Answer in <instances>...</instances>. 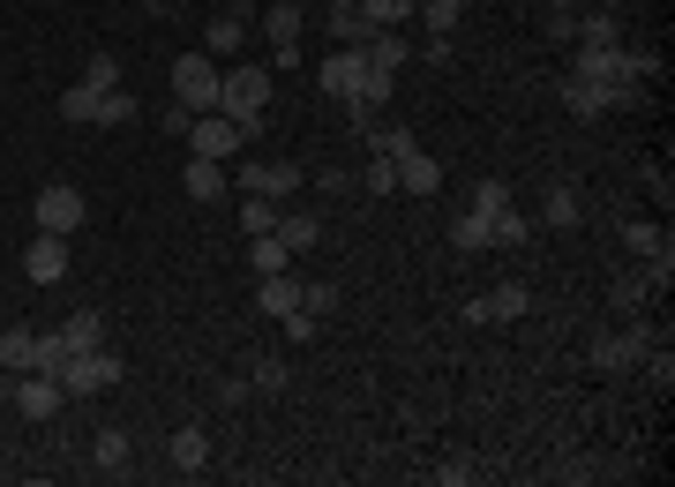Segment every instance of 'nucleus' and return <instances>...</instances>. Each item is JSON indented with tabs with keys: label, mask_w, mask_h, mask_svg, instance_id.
<instances>
[{
	"label": "nucleus",
	"mask_w": 675,
	"mask_h": 487,
	"mask_svg": "<svg viewBox=\"0 0 675 487\" xmlns=\"http://www.w3.org/2000/svg\"><path fill=\"white\" fill-rule=\"evenodd\" d=\"M263 106H270V68H263V60H233V68L218 76V113L241 128V143L263 128Z\"/></svg>",
	"instance_id": "nucleus-1"
},
{
	"label": "nucleus",
	"mask_w": 675,
	"mask_h": 487,
	"mask_svg": "<svg viewBox=\"0 0 675 487\" xmlns=\"http://www.w3.org/2000/svg\"><path fill=\"white\" fill-rule=\"evenodd\" d=\"M218 68L211 53H180L173 60V106H188V113H218Z\"/></svg>",
	"instance_id": "nucleus-2"
},
{
	"label": "nucleus",
	"mask_w": 675,
	"mask_h": 487,
	"mask_svg": "<svg viewBox=\"0 0 675 487\" xmlns=\"http://www.w3.org/2000/svg\"><path fill=\"white\" fill-rule=\"evenodd\" d=\"M31 218H38V233L76 241V233H84V218H90V203H84V188H68V180H45L38 203H31Z\"/></svg>",
	"instance_id": "nucleus-3"
},
{
	"label": "nucleus",
	"mask_w": 675,
	"mask_h": 487,
	"mask_svg": "<svg viewBox=\"0 0 675 487\" xmlns=\"http://www.w3.org/2000/svg\"><path fill=\"white\" fill-rule=\"evenodd\" d=\"M53 375H60V390H68V398H98V390H113V383H121V361H113L106 345H90V353H68Z\"/></svg>",
	"instance_id": "nucleus-4"
},
{
	"label": "nucleus",
	"mask_w": 675,
	"mask_h": 487,
	"mask_svg": "<svg viewBox=\"0 0 675 487\" xmlns=\"http://www.w3.org/2000/svg\"><path fill=\"white\" fill-rule=\"evenodd\" d=\"M241 196H270V203H286V196H300V165H270V158H241Z\"/></svg>",
	"instance_id": "nucleus-5"
},
{
	"label": "nucleus",
	"mask_w": 675,
	"mask_h": 487,
	"mask_svg": "<svg viewBox=\"0 0 675 487\" xmlns=\"http://www.w3.org/2000/svg\"><path fill=\"white\" fill-rule=\"evenodd\" d=\"M645 353H653V330H645V323L631 316V330H616V337H593V353H586V361L600 367V375H616V367L645 361Z\"/></svg>",
	"instance_id": "nucleus-6"
},
{
	"label": "nucleus",
	"mask_w": 675,
	"mask_h": 487,
	"mask_svg": "<svg viewBox=\"0 0 675 487\" xmlns=\"http://www.w3.org/2000/svg\"><path fill=\"white\" fill-rule=\"evenodd\" d=\"M188 151H196V158H233V151H241V128L225 121V113H196V121H188Z\"/></svg>",
	"instance_id": "nucleus-7"
},
{
	"label": "nucleus",
	"mask_w": 675,
	"mask_h": 487,
	"mask_svg": "<svg viewBox=\"0 0 675 487\" xmlns=\"http://www.w3.org/2000/svg\"><path fill=\"white\" fill-rule=\"evenodd\" d=\"M68 263H76V255H68L60 233H38V241L23 247V278H31V285H60V278H68Z\"/></svg>",
	"instance_id": "nucleus-8"
},
{
	"label": "nucleus",
	"mask_w": 675,
	"mask_h": 487,
	"mask_svg": "<svg viewBox=\"0 0 675 487\" xmlns=\"http://www.w3.org/2000/svg\"><path fill=\"white\" fill-rule=\"evenodd\" d=\"M60 398H68V390H60V375H45V367H31V375L15 383V412H23V420H53Z\"/></svg>",
	"instance_id": "nucleus-9"
},
{
	"label": "nucleus",
	"mask_w": 675,
	"mask_h": 487,
	"mask_svg": "<svg viewBox=\"0 0 675 487\" xmlns=\"http://www.w3.org/2000/svg\"><path fill=\"white\" fill-rule=\"evenodd\" d=\"M241 45H248V8H218L211 31H203V53L225 60V53H241Z\"/></svg>",
	"instance_id": "nucleus-10"
},
{
	"label": "nucleus",
	"mask_w": 675,
	"mask_h": 487,
	"mask_svg": "<svg viewBox=\"0 0 675 487\" xmlns=\"http://www.w3.org/2000/svg\"><path fill=\"white\" fill-rule=\"evenodd\" d=\"M255 308H263L270 323H286V316L300 308V278H294V270H270V278L255 285Z\"/></svg>",
	"instance_id": "nucleus-11"
},
{
	"label": "nucleus",
	"mask_w": 675,
	"mask_h": 487,
	"mask_svg": "<svg viewBox=\"0 0 675 487\" xmlns=\"http://www.w3.org/2000/svg\"><path fill=\"white\" fill-rule=\"evenodd\" d=\"M361 68H368V60H361V45H338L331 60L316 68V82H323L331 98H353V82H361Z\"/></svg>",
	"instance_id": "nucleus-12"
},
{
	"label": "nucleus",
	"mask_w": 675,
	"mask_h": 487,
	"mask_svg": "<svg viewBox=\"0 0 675 487\" xmlns=\"http://www.w3.org/2000/svg\"><path fill=\"white\" fill-rule=\"evenodd\" d=\"M398 188H406V196H443V165L428 158V151H406V158H398Z\"/></svg>",
	"instance_id": "nucleus-13"
},
{
	"label": "nucleus",
	"mask_w": 675,
	"mask_h": 487,
	"mask_svg": "<svg viewBox=\"0 0 675 487\" xmlns=\"http://www.w3.org/2000/svg\"><path fill=\"white\" fill-rule=\"evenodd\" d=\"M361 60H368V68H383V76H398V68L413 60V45H406V31H368Z\"/></svg>",
	"instance_id": "nucleus-14"
},
{
	"label": "nucleus",
	"mask_w": 675,
	"mask_h": 487,
	"mask_svg": "<svg viewBox=\"0 0 675 487\" xmlns=\"http://www.w3.org/2000/svg\"><path fill=\"white\" fill-rule=\"evenodd\" d=\"M180 180H188V196H196V203H218V196L233 188V173H225L218 158H196V151H188V173H180Z\"/></svg>",
	"instance_id": "nucleus-15"
},
{
	"label": "nucleus",
	"mask_w": 675,
	"mask_h": 487,
	"mask_svg": "<svg viewBox=\"0 0 675 487\" xmlns=\"http://www.w3.org/2000/svg\"><path fill=\"white\" fill-rule=\"evenodd\" d=\"M578 218H586V196H578L571 180H555L549 196H541V225H555V233H571Z\"/></svg>",
	"instance_id": "nucleus-16"
},
{
	"label": "nucleus",
	"mask_w": 675,
	"mask_h": 487,
	"mask_svg": "<svg viewBox=\"0 0 675 487\" xmlns=\"http://www.w3.org/2000/svg\"><path fill=\"white\" fill-rule=\"evenodd\" d=\"M270 233L294 247V255H308V247L323 241V218H316V210H278V225H270Z\"/></svg>",
	"instance_id": "nucleus-17"
},
{
	"label": "nucleus",
	"mask_w": 675,
	"mask_h": 487,
	"mask_svg": "<svg viewBox=\"0 0 675 487\" xmlns=\"http://www.w3.org/2000/svg\"><path fill=\"white\" fill-rule=\"evenodd\" d=\"M571 45H623V23L608 8H586V15H571Z\"/></svg>",
	"instance_id": "nucleus-18"
},
{
	"label": "nucleus",
	"mask_w": 675,
	"mask_h": 487,
	"mask_svg": "<svg viewBox=\"0 0 675 487\" xmlns=\"http://www.w3.org/2000/svg\"><path fill=\"white\" fill-rule=\"evenodd\" d=\"M173 465H180V473H203V465H211V435L180 420V428H173Z\"/></svg>",
	"instance_id": "nucleus-19"
},
{
	"label": "nucleus",
	"mask_w": 675,
	"mask_h": 487,
	"mask_svg": "<svg viewBox=\"0 0 675 487\" xmlns=\"http://www.w3.org/2000/svg\"><path fill=\"white\" fill-rule=\"evenodd\" d=\"M0 367H8V375H31V367H38V330H0Z\"/></svg>",
	"instance_id": "nucleus-20"
},
{
	"label": "nucleus",
	"mask_w": 675,
	"mask_h": 487,
	"mask_svg": "<svg viewBox=\"0 0 675 487\" xmlns=\"http://www.w3.org/2000/svg\"><path fill=\"white\" fill-rule=\"evenodd\" d=\"M300 31H308V15H300V0H278V8L263 15V38H270V45H300Z\"/></svg>",
	"instance_id": "nucleus-21"
},
{
	"label": "nucleus",
	"mask_w": 675,
	"mask_h": 487,
	"mask_svg": "<svg viewBox=\"0 0 675 487\" xmlns=\"http://www.w3.org/2000/svg\"><path fill=\"white\" fill-rule=\"evenodd\" d=\"M451 247H458V255H480V247H496L488 218H480V210H458V218H451Z\"/></svg>",
	"instance_id": "nucleus-22"
},
{
	"label": "nucleus",
	"mask_w": 675,
	"mask_h": 487,
	"mask_svg": "<svg viewBox=\"0 0 675 487\" xmlns=\"http://www.w3.org/2000/svg\"><path fill=\"white\" fill-rule=\"evenodd\" d=\"M248 263H255V278H270V270H294V247L278 241V233H255V241H248Z\"/></svg>",
	"instance_id": "nucleus-23"
},
{
	"label": "nucleus",
	"mask_w": 675,
	"mask_h": 487,
	"mask_svg": "<svg viewBox=\"0 0 675 487\" xmlns=\"http://www.w3.org/2000/svg\"><path fill=\"white\" fill-rule=\"evenodd\" d=\"M525 308H533V292H525V285H518V278H504V285H496V292H488V323H518Z\"/></svg>",
	"instance_id": "nucleus-24"
},
{
	"label": "nucleus",
	"mask_w": 675,
	"mask_h": 487,
	"mask_svg": "<svg viewBox=\"0 0 675 487\" xmlns=\"http://www.w3.org/2000/svg\"><path fill=\"white\" fill-rule=\"evenodd\" d=\"M413 15H421L435 38H451V31L465 23V0H413Z\"/></svg>",
	"instance_id": "nucleus-25"
},
{
	"label": "nucleus",
	"mask_w": 675,
	"mask_h": 487,
	"mask_svg": "<svg viewBox=\"0 0 675 487\" xmlns=\"http://www.w3.org/2000/svg\"><path fill=\"white\" fill-rule=\"evenodd\" d=\"M90 457H98L106 473H121L128 457H135V443H128V428H98V443H90Z\"/></svg>",
	"instance_id": "nucleus-26"
},
{
	"label": "nucleus",
	"mask_w": 675,
	"mask_h": 487,
	"mask_svg": "<svg viewBox=\"0 0 675 487\" xmlns=\"http://www.w3.org/2000/svg\"><path fill=\"white\" fill-rule=\"evenodd\" d=\"M361 15H368V31H406V23H413V0H361Z\"/></svg>",
	"instance_id": "nucleus-27"
},
{
	"label": "nucleus",
	"mask_w": 675,
	"mask_h": 487,
	"mask_svg": "<svg viewBox=\"0 0 675 487\" xmlns=\"http://www.w3.org/2000/svg\"><path fill=\"white\" fill-rule=\"evenodd\" d=\"M98 98H106V90H90V82L60 90V121H84V128H98Z\"/></svg>",
	"instance_id": "nucleus-28"
},
{
	"label": "nucleus",
	"mask_w": 675,
	"mask_h": 487,
	"mask_svg": "<svg viewBox=\"0 0 675 487\" xmlns=\"http://www.w3.org/2000/svg\"><path fill=\"white\" fill-rule=\"evenodd\" d=\"M465 210H480V218L496 225L504 210H518V203H510V180H480V188H473V203H465Z\"/></svg>",
	"instance_id": "nucleus-29"
},
{
	"label": "nucleus",
	"mask_w": 675,
	"mask_h": 487,
	"mask_svg": "<svg viewBox=\"0 0 675 487\" xmlns=\"http://www.w3.org/2000/svg\"><path fill=\"white\" fill-rule=\"evenodd\" d=\"M645 292H653V278H645V270H623V278H616V316H645Z\"/></svg>",
	"instance_id": "nucleus-30"
},
{
	"label": "nucleus",
	"mask_w": 675,
	"mask_h": 487,
	"mask_svg": "<svg viewBox=\"0 0 675 487\" xmlns=\"http://www.w3.org/2000/svg\"><path fill=\"white\" fill-rule=\"evenodd\" d=\"M563 106H571L578 121H600V113H608V106H600V90H593V82H578V76H563Z\"/></svg>",
	"instance_id": "nucleus-31"
},
{
	"label": "nucleus",
	"mask_w": 675,
	"mask_h": 487,
	"mask_svg": "<svg viewBox=\"0 0 675 487\" xmlns=\"http://www.w3.org/2000/svg\"><path fill=\"white\" fill-rule=\"evenodd\" d=\"M128 121H143V106H135L128 90H106V98H98V128H128Z\"/></svg>",
	"instance_id": "nucleus-32"
},
{
	"label": "nucleus",
	"mask_w": 675,
	"mask_h": 487,
	"mask_svg": "<svg viewBox=\"0 0 675 487\" xmlns=\"http://www.w3.org/2000/svg\"><path fill=\"white\" fill-rule=\"evenodd\" d=\"M270 225H278V203H270V196H241V233H270Z\"/></svg>",
	"instance_id": "nucleus-33"
},
{
	"label": "nucleus",
	"mask_w": 675,
	"mask_h": 487,
	"mask_svg": "<svg viewBox=\"0 0 675 487\" xmlns=\"http://www.w3.org/2000/svg\"><path fill=\"white\" fill-rule=\"evenodd\" d=\"M368 143H376V158H390V165H398V158H406V151H421V143H413V135H406V128H368Z\"/></svg>",
	"instance_id": "nucleus-34"
},
{
	"label": "nucleus",
	"mask_w": 675,
	"mask_h": 487,
	"mask_svg": "<svg viewBox=\"0 0 675 487\" xmlns=\"http://www.w3.org/2000/svg\"><path fill=\"white\" fill-rule=\"evenodd\" d=\"M84 82H90V90H121V60H113V53H90Z\"/></svg>",
	"instance_id": "nucleus-35"
},
{
	"label": "nucleus",
	"mask_w": 675,
	"mask_h": 487,
	"mask_svg": "<svg viewBox=\"0 0 675 487\" xmlns=\"http://www.w3.org/2000/svg\"><path fill=\"white\" fill-rule=\"evenodd\" d=\"M361 188H368V196H398V165H390V158H368Z\"/></svg>",
	"instance_id": "nucleus-36"
},
{
	"label": "nucleus",
	"mask_w": 675,
	"mask_h": 487,
	"mask_svg": "<svg viewBox=\"0 0 675 487\" xmlns=\"http://www.w3.org/2000/svg\"><path fill=\"white\" fill-rule=\"evenodd\" d=\"M488 233H496V247H518L525 233H533V218H525V210H504V218H496Z\"/></svg>",
	"instance_id": "nucleus-37"
},
{
	"label": "nucleus",
	"mask_w": 675,
	"mask_h": 487,
	"mask_svg": "<svg viewBox=\"0 0 675 487\" xmlns=\"http://www.w3.org/2000/svg\"><path fill=\"white\" fill-rule=\"evenodd\" d=\"M473 480H480L473 457H443V465H435V487H473Z\"/></svg>",
	"instance_id": "nucleus-38"
},
{
	"label": "nucleus",
	"mask_w": 675,
	"mask_h": 487,
	"mask_svg": "<svg viewBox=\"0 0 675 487\" xmlns=\"http://www.w3.org/2000/svg\"><path fill=\"white\" fill-rule=\"evenodd\" d=\"M300 308H308V316H331V308H338V285H300Z\"/></svg>",
	"instance_id": "nucleus-39"
},
{
	"label": "nucleus",
	"mask_w": 675,
	"mask_h": 487,
	"mask_svg": "<svg viewBox=\"0 0 675 487\" xmlns=\"http://www.w3.org/2000/svg\"><path fill=\"white\" fill-rule=\"evenodd\" d=\"M248 390H286V361H255Z\"/></svg>",
	"instance_id": "nucleus-40"
},
{
	"label": "nucleus",
	"mask_w": 675,
	"mask_h": 487,
	"mask_svg": "<svg viewBox=\"0 0 675 487\" xmlns=\"http://www.w3.org/2000/svg\"><path fill=\"white\" fill-rule=\"evenodd\" d=\"M316 330H323V316H308V308H294V316H286V337H294V345H308Z\"/></svg>",
	"instance_id": "nucleus-41"
},
{
	"label": "nucleus",
	"mask_w": 675,
	"mask_h": 487,
	"mask_svg": "<svg viewBox=\"0 0 675 487\" xmlns=\"http://www.w3.org/2000/svg\"><path fill=\"white\" fill-rule=\"evenodd\" d=\"M316 188H323V196H353V188H361V180H353V173H345V165H331V173H316Z\"/></svg>",
	"instance_id": "nucleus-42"
},
{
	"label": "nucleus",
	"mask_w": 675,
	"mask_h": 487,
	"mask_svg": "<svg viewBox=\"0 0 675 487\" xmlns=\"http://www.w3.org/2000/svg\"><path fill=\"white\" fill-rule=\"evenodd\" d=\"M421 60H428V68H443V60H451V38H435V31H428V38H421Z\"/></svg>",
	"instance_id": "nucleus-43"
},
{
	"label": "nucleus",
	"mask_w": 675,
	"mask_h": 487,
	"mask_svg": "<svg viewBox=\"0 0 675 487\" xmlns=\"http://www.w3.org/2000/svg\"><path fill=\"white\" fill-rule=\"evenodd\" d=\"M549 15H578V0H549Z\"/></svg>",
	"instance_id": "nucleus-44"
},
{
	"label": "nucleus",
	"mask_w": 675,
	"mask_h": 487,
	"mask_svg": "<svg viewBox=\"0 0 675 487\" xmlns=\"http://www.w3.org/2000/svg\"><path fill=\"white\" fill-rule=\"evenodd\" d=\"M331 8H361V0H331Z\"/></svg>",
	"instance_id": "nucleus-45"
}]
</instances>
